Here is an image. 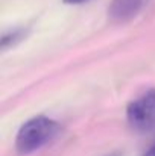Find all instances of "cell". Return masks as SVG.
<instances>
[{
  "mask_svg": "<svg viewBox=\"0 0 155 156\" xmlns=\"http://www.w3.org/2000/svg\"><path fill=\"white\" fill-rule=\"evenodd\" d=\"M61 126L49 117H34L28 120L18 130L15 149L20 155H31L50 144L59 135Z\"/></svg>",
  "mask_w": 155,
  "mask_h": 156,
  "instance_id": "6da1fadb",
  "label": "cell"
},
{
  "mask_svg": "<svg viewBox=\"0 0 155 156\" xmlns=\"http://www.w3.org/2000/svg\"><path fill=\"white\" fill-rule=\"evenodd\" d=\"M126 118L129 126L137 132L155 130V88L128 105Z\"/></svg>",
  "mask_w": 155,
  "mask_h": 156,
  "instance_id": "7a4b0ae2",
  "label": "cell"
},
{
  "mask_svg": "<svg viewBox=\"0 0 155 156\" xmlns=\"http://www.w3.org/2000/svg\"><path fill=\"white\" fill-rule=\"evenodd\" d=\"M146 3L148 0H113L108 15L114 23H128L142 12Z\"/></svg>",
  "mask_w": 155,
  "mask_h": 156,
  "instance_id": "3957f363",
  "label": "cell"
},
{
  "mask_svg": "<svg viewBox=\"0 0 155 156\" xmlns=\"http://www.w3.org/2000/svg\"><path fill=\"white\" fill-rule=\"evenodd\" d=\"M23 37H24V30H15V32H12L9 35H5L2 38V47L6 49L9 46H14V43L15 41H20Z\"/></svg>",
  "mask_w": 155,
  "mask_h": 156,
  "instance_id": "277c9868",
  "label": "cell"
},
{
  "mask_svg": "<svg viewBox=\"0 0 155 156\" xmlns=\"http://www.w3.org/2000/svg\"><path fill=\"white\" fill-rule=\"evenodd\" d=\"M62 2L67 5H81V3H85L87 0H62Z\"/></svg>",
  "mask_w": 155,
  "mask_h": 156,
  "instance_id": "5b68a950",
  "label": "cell"
},
{
  "mask_svg": "<svg viewBox=\"0 0 155 156\" xmlns=\"http://www.w3.org/2000/svg\"><path fill=\"white\" fill-rule=\"evenodd\" d=\"M143 156H155V144H154V146H152V147H151V149H149V150H148V152H146V153H145Z\"/></svg>",
  "mask_w": 155,
  "mask_h": 156,
  "instance_id": "8992f818",
  "label": "cell"
}]
</instances>
